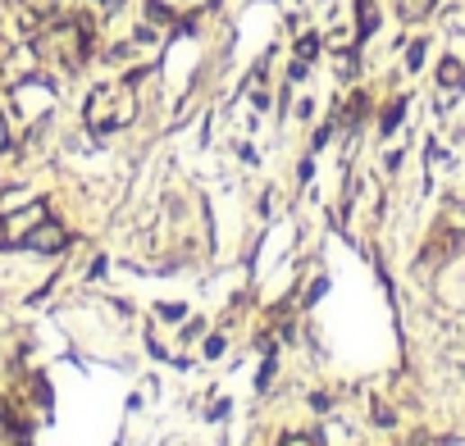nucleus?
<instances>
[{
  "label": "nucleus",
  "mask_w": 465,
  "mask_h": 446,
  "mask_svg": "<svg viewBox=\"0 0 465 446\" xmlns=\"http://www.w3.org/2000/svg\"><path fill=\"white\" fill-rule=\"evenodd\" d=\"M23 246H32V251H41V255H59L64 246H69V233H64V223H55V219H41L37 228L23 237Z\"/></svg>",
  "instance_id": "1"
},
{
  "label": "nucleus",
  "mask_w": 465,
  "mask_h": 446,
  "mask_svg": "<svg viewBox=\"0 0 465 446\" xmlns=\"http://www.w3.org/2000/svg\"><path fill=\"white\" fill-rule=\"evenodd\" d=\"M87 123H92V132L114 128V92H96V96L87 101Z\"/></svg>",
  "instance_id": "2"
},
{
  "label": "nucleus",
  "mask_w": 465,
  "mask_h": 446,
  "mask_svg": "<svg viewBox=\"0 0 465 446\" xmlns=\"http://www.w3.org/2000/svg\"><path fill=\"white\" fill-rule=\"evenodd\" d=\"M438 83H443L447 92H461V87H465V64H461V59H443V64H438Z\"/></svg>",
  "instance_id": "3"
},
{
  "label": "nucleus",
  "mask_w": 465,
  "mask_h": 446,
  "mask_svg": "<svg viewBox=\"0 0 465 446\" xmlns=\"http://www.w3.org/2000/svg\"><path fill=\"white\" fill-rule=\"evenodd\" d=\"M397 14H402L407 23H420L434 14V0H397Z\"/></svg>",
  "instance_id": "4"
},
{
  "label": "nucleus",
  "mask_w": 465,
  "mask_h": 446,
  "mask_svg": "<svg viewBox=\"0 0 465 446\" xmlns=\"http://www.w3.org/2000/svg\"><path fill=\"white\" fill-rule=\"evenodd\" d=\"M356 19H361V32H365V37L379 28V10H374V0H361V5H356Z\"/></svg>",
  "instance_id": "5"
},
{
  "label": "nucleus",
  "mask_w": 465,
  "mask_h": 446,
  "mask_svg": "<svg viewBox=\"0 0 465 446\" xmlns=\"http://www.w3.org/2000/svg\"><path fill=\"white\" fill-rule=\"evenodd\" d=\"M402 114H407V101H392V105H388V114H383V132H392L397 123H402Z\"/></svg>",
  "instance_id": "6"
},
{
  "label": "nucleus",
  "mask_w": 465,
  "mask_h": 446,
  "mask_svg": "<svg viewBox=\"0 0 465 446\" xmlns=\"http://www.w3.org/2000/svg\"><path fill=\"white\" fill-rule=\"evenodd\" d=\"M315 55H319V41H315V37H301V41H297V59H315Z\"/></svg>",
  "instance_id": "7"
},
{
  "label": "nucleus",
  "mask_w": 465,
  "mask_h": 446,
  "mask_svg": "<svg viewBox=\"0 0 465 446\" xmlns=\"http://www.w3.org/2000/svg\"><path fill=\"white\" fill-rule=\"evenodd\" d=\"M407 64H411V68H420V64H425V41H416V46L407 50Z\"/></svg>",
  "instance_id": "8"
},
{
  "label": "nucleus",
  "mask_w": 465,
  "mask_h": 446,
  "mask_svg": "<svg viewBox=\"0 0 465 446\" xmlns=\"http://www.w3.org/2000/svg\"><path fill=\"white\" fill-rule=\"evenodd\" d=\"M270 379H274V355H270V360H264V369H260V383H255V388L264 392V388H270Z\"/></svg>",
  "instance_id": "9"
},
{
  "label": "nucleus",
  "mask_w": 465,
  "mask_h": 446,
  "mask_svg": "<svg viewBox=\"0 0 465 446\" xmlns=\"http://www.w3.org/2000/svg\"><path fill=\"white\" fill-rule=\"evenodd\" d=\"M23 5H28L32 14H50V10H55V0H23Z\"/></svg>",
  "instance_id": "10"
},
{
  "label": "nucleus",
  "mask_w": 465,
  "mask_h": 446,
  "mask_svg": "<svg viewBox=\"0 0 465 446\" xmlns=\"http://www.w3.org/2000/svg\"><path fill=\"white\" fill-rule=\"evenodd\" d=\"M338 73H343V78H352V73H356V59H352V55H343V59H338Z\"/></svg>",
  "instance_id": "11"
},
{
  "label": "nucleus",
  "mask_w": 465,
  "mask_h": 446,
  "mask_svg": "<svg viewBox=\"0 0 465 446\" xmlns=\"http://www.w3.org/2000/svg\"><path fill=\"white\" fill-rule=\"evenodd\" d=\"M147 14H151V19H160V23L169 19V10H165V5H156V0H151V5H147Z\"/></svg>",
  "instance_id": "12"
},
{
  "label": "nucleus",
  "mask_w": 465,
  "mask_h": 446,
  "mask_svg": "<svg viewBox=\"0 0 465 446\" xmlns=\"http://www.w3.org/2000/svg\"><path fill=\"white\" fill-rule=\"evenodd\" d=\"M206 355H224V337H210V342H206Z\"/></svg>",
  "instance_id": "13"
},
{
  "label": "nucleus",
  "mask_w": 465,
  "mask_h": 446,
  "mask_svg": "<svg viewBox=\"0 0 465 446\" xmlns=\"http://www.w3.org/2000/svg\"><path fill=\"white\" fill-rule=\"evenodd\" d=\"M10 242V228H5V219H0V246H5Z\"/></svg>",
  "instance_id": "14"
},
{
  "label": "nucleus",
  "mask_w": 465,
  "mask_h": 446,
  "mask_svg": "<svg viewBox=\"0 0 465 446\" xmlns=\"http://www.w3.org/2000/svg\"><path fill=\"white\" fill-rule=\"evenodd\" d=\"M288 446H315V442H310V437H297V442H288Z\"/></svg>",
  "instance_id": "15"
}]
</instances>
